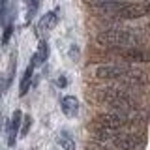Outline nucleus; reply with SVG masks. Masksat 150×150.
I'll return each instance as SVG.
<instances>
[{
  "instance_id": "nucleus-1",
  "label": "nucleus",
  "mask_w": 150,
  "mask_h": 150,
  "mask_svg": "<svg viewBox=\"0 0 150 150\" xmlns=\"http://www.w3.org/2000/svg\"><path fill=\"white\" fill-rule=\"evenodd\" d=\"M98 43L101 45H129L137 41L133 30H124V28H112V30H105L101 34H98Z\"/></svg>"
},
{
  "instance_id": "nucleus-2",
  "label": "nucleus",
  "mask_w": 150,
  "mask_h": 150,
  "mask_svg": "<svg viewBox=\"0 0 150 150\" xmlns=\"http://www.w3.org/2000/svg\"><path fill=\"white\" fill-rule=\"evenodd\" d=\"M131 71L129 64H107L96 69V77L100 79H120Z\"/></svg>"
},
{
  "instance_id": "nucleus-3",
  "label": "nucleus",
  "mask_w": 150,
  "mask_h": 150,
  "mask_svg": "<svg viewBox=\"0 0 150 150\" xmlns=\"http://www.w3.org/2000/svg\"><path fill=\"white\" fill-rule=\"evenodd\" d=\"M126 124V118L116 112H105V115L96 116L92 122V128H107V129H120Z\"/></svg>"
},
{
  "instance_id": "nucleus-4",
  "label": "nucleus",
  "mask_w": 150,
  "mask_h": 150,
  "mask_svg": "<svg viewBox=\"0 0 150 150\" xmlns=\"http://www.w3.org/2000/svg\"><path fill=\"white\" fill-rule=\"evenodd\" d=\"M146 15V8L143 4H120L116 17L120 19H139Z\"/></svg>"
},
{
  "instance_id": "nucleus-5",
  "label": "nucleus",
  "mask_w": 150,
  "mask_h": 150,
  "mask_svg": "<svg viewBox=\"0 0 150 150\" xmlns=\"http://www.w3.org/2000/svg\"><path fill=\"white\" fill-rule=\"evenodd\" d=\"M112 143H115V146L118 150H133L143 143V137L133 135V133H126V135H118Z\"/></svg>"
},
{
  "instance_id": "nucleus-6",
  "label": "nucleus",
  "mask_w": 150,
  "mask_h": 150,
  "mask_svg": "<svg viewBox=\"0 0 150 150\" xmlns=\"http://www.w3.org/2000/svg\"><path fill=\"white\" fill-rule=\"evenodd\" d=\"M21 124H23V112L17 109L8 124V144L9 146H15V139H17V133L21 131Z\"/></svg>"
},
{
  "instance_id": "nucleus-7",
  "label": "nucleus",
  "mask_w": 150,
  "mask_h": 150,
  "mask_svg": "<svg viewBox=\"0 0 150 150\" xmlns=\"http://www.w3.org/2000/svg\"><path fill=\"white\" fill-rule=\"evenodd\" d=\"M60 107H62V112L66 116L73 118V116H77V112H79V100L75 96H64L62 101H60Z\"/></svg>"
},
{
  "instance_id": "nucleus-8",
  "label": "nucleus",
  "mask_w": 150,
  "mask_h": 150,
  "mask_svg": "<svg viewBox=\"0 0 150 150\" xmlns=\"http://www.w3.org/2000/svg\"><path fill=\"white\" fill-rule=\"evenodd\" d=\"M54 25H56V13L54 11L45 13V15L40 19V23H38V36L47 34L51 28H54Z\"/></svg>"
},
{
  "instance_id": "nucleus-9",
  "label": "nucleus",
  "mask_w": 150,
  "mask_h": 150,
  "mask_svg": "<svg viewBox=\"0 0 150 150\" xmlns=\"http://www.w3.org/2000/svg\"><path fill=\"white\" fill-rule=\"evenodd\" d=\"M115 53L120 54L122 58L129 60V62H146V54L139 49H133V47H131V49H116Z\"/></svg>"
},
{
  "instance_id": "nucleus-10",
  "label": "nucleus",
  "mask_w": 150,
  "mask_h": 150,
  "mask_svg": "<svg viewBox=\"0 0 150 150\" xmlns=\"http://www.w3.org/2000/svg\"><path fill=\"white\" fill-rule=\"evenodd\" d=\"M34 62H30L26 66L25 69V75H23L21 79V86H19V96H25V94L28 92V88H30V81H32V75H34Z\"/></svg>"
},
{
  "instance_id": "nucleus-11",
  "label": "nucleus",
  "mask_w": 150,
  "mask_h": 150,
  "mask_svg": "<svg viewBox=\"0 0 150 150\" xmlns=\"http://www.w3.org/2000/svg\"><path fill=\"white\" fill-rule=\"evenodd\" d=\"M92 133L98 141H115L118 137V129H107V128H92Z\"/></svg>"
},
{
  "instance_id": "nucleus-12",
  "label": "nucleus",
  "mask_w": 150,
  "mask_h": 150,
  "mask_svg": "<svg viewBox=\"0 0 150 150\" xmlns=\"http://www.w3.org/2000/svg\"><path fill=\"white\" fill-rule=\"evenodd\" d=\"M47 56H49V45H47V41H41L40 47H38V53L32 56V62H34V66L43 64L47 60Z\"/></svg>"
},
{
  "instance_id": "nucleus-13",
  "label": "nucleus",
  "mask_w": 150,
  "mask_h": 150,
  "mask_svg": "<svg viewBox=\"0 0 150 150\" xmlns=\"http://www.w3.org/2000/svg\"><path fill=\"white\" fill-rule=\"evenodd\" d=\"M58 143L64 150H75V141L68 131H62V133L58 135Z\"/></svg>"
},
{
  "instance_id": "nucleus-14",
  "label": "nucleus",
  "mask_w": 150,
  "mask_h": 150,
  "mask_svg": "<svg viewBox=\"0 0 150 150\" xmlns=\"http://www.w3.org/2000/svg\"><path fill=\"white\" fill-rule=\"evenodd\" d=\"M15 66H17V53H11V58H9V69H8V77H6V84L9 86L13 81V73H15Z\"/></svg>"
},
{
  "instance_id": "nucleus-15",
  "label": "nucleus",
  "mask_w": 150,
  "mask_h": 150,
  "mask_svg": "<svg viewBox=\"0 0 150 150\" xmlns=\"http://www.w3.org/2000/svg\"><path fill=\"white\" fill-rule=\"evenodd\" d=\"M30 126H32V116L30 115H25L23 116V124H21V137H26L28 135V131H30Z\"/></svg>"
},
{
  "instance_id": "nucleus-16",
  "label": "nucleus",
  "mask_w": 150,
  "mask_h": 150,
  "mask_svg": "<svg viewBox=\"0 0 150 150\" xmlns=\"http://www.w3.org/2000/svg\"><path fill=\"white\" fill-rule=\"evenodd\" d=\"M11 32H13L11 25H8V26H6V30H4V36H2V45H8V40L11 38Z\"/></svg>"
},
{
  "instance_id": "nucleus-17",
  "label": "nucleus",
  "mask_w": 150,
  "mask_h": 150,
  "mask_svg": "<svg viewBox=\"0 0 150 150\" xmlns=\"http://www.w3.org/2000/svg\"><path fill=\"white\" fill-rule=\"evenodd\" d=\"M8 84H6V81H4V77H0V98H2V94H4V88H6Z\"/></svg>"
},
{
  "instance_id": "nucleus-18",
  "label": "nucleus",
  "mask_w": 150,
  "mask_h": 150,
  "mask_svg": "<svg viewBox=\"0 0 150 150\" xmlns=\"http://www.w3.org/2000/svg\"><path fill=\"white\" fill-rule=\"evenodd\" d=\"M66 84H68V81H66V77H60V79H58V86H62V88H64Z\"/></svg>"
},
{
  "instance_id": "nucleus-19",
  "label": "nucleus",
  "mask_w": 150,
  "mask_h": 150,
  "mask_svg": "<svg viewBox=\"0 0 150 150\" xmlns=\"http://www.w3.org/2000/svg\"><path fill=\"white\" fill-rule=\"evenodd\" d=\"M107 2H111V0H107Z\"/></svg>"
}]
</instances>
